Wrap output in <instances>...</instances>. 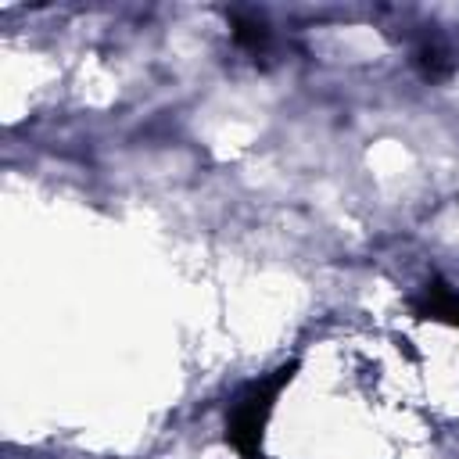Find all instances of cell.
Listing matches in <instances>:
<instances>
[{"instance_id": "6da1fadb", "label": "cell", "mask_w": 459, "mask_h": 459, "mask_svg": "<svg viewBox=\"0 0 459 459\" xmlns=\"http://www.w3.org/2000/svg\"><path fill=\"white\" fill-rule=\"evenodd\" d=\"M287 380H290V369H280L273 380L255 384V387L233 405V412H230V441H233L247 459L258 455V441H262V427H265V420H269L273 398H276V391H280Z\"/></svg>"}, {"instance_id": "7a4b0ae2", "label": "cell", "mask_w": 459, "mask_h": 459, "mask_svg": "<svg viewBox=\"0 0 459 459\" xmlns=\"http://www.w3.org/2000/svg\"><path fill=\"white\" fill-rule=\"evenodd\" d=\"M416 65L423 68L427 79H441V75H448V68H452L445 47H437V43H423V47L416 50Z\"/></svg>"}, {"instance_id": "3957f363", "label": "cell", "mask_w": 459, "mask_h": 459, "mask_svg": "<svg viewBox=\"0 0 459 459\" xmlns=\"http://www.w3.org/2000/svg\"><path fill=\"white\" fill-rule=\"evenodd\" d=\"M233 39L247 50H258L265 43V25L262 22H247V18H237L233 22Z\"/></svg>"}]
</instances>
